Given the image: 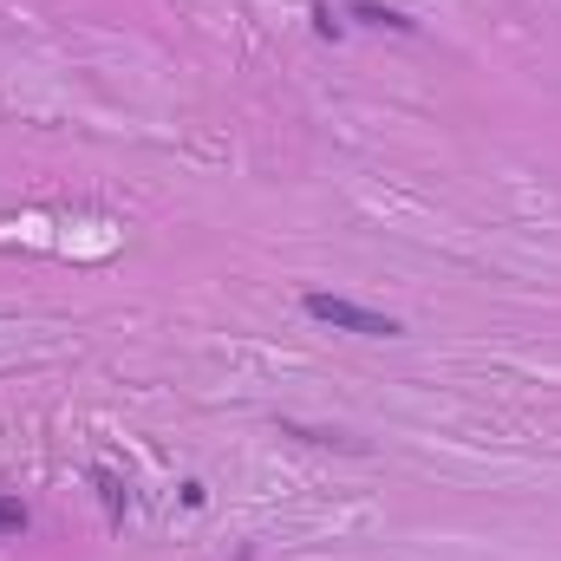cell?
Instances as JSON below:
<instances>
[{
    "label": "cell",
    "instance_id": "1",
    "mask_svg": "<svg viewBox=\"0 0 561 561\" xmlns=\"http://www.w3.org/2000/svg\"><path fill=\"white\" fill-rule=\"evenodd\" d=\"M300 313H307V320H320V327H333V333H359V340H399V333H405L392 313H379V307H359V300H346V294H327V287L300 294Z\"/></svg>",
    "mask_w": 561,
    "mask_h": 561
},
{
    "label": "cell",
    "instance_id": "2",
    "mask_svg": "<svg viewBox=\"0 0 561 561\" xmlns=\"http://www.w3.org/2000/svg\"><path fill=\"white\" fill-rule=\"evenodd\" d=\"M353 20H366V26H392V33H419V20H405L399 7H379V0H353Z\"/></svg>",
    "mask_w": 561,
    "mask_h": 561
},
{
    "label": "cell",
    "instance_id": "3",
    "mask_svg": "<svg viewBox=\"0 0 561 561\" xmlns=\"http://www.w3.org/2000/svg\"><path fill=\"white\" fill-rule=\"evenodd\" d=\"M92 483H99V496H105V516H112V523H125V483H118L105 463L92 470Z\"/></svg>",
    "mask_w": 561,
    "mask_h": 561
},
{
    "label": "cell",
    "instance_id": "4",
    "mask_svg": "<svg viewBox=\"0 0 561 561\" xmlns=\"http://www.w3.org/2000/svg\"><path fill=\"white\" fill-rule=\"evenodd\" d=\"M26 529V503L20 496H0V536H20Z\"/></svg>",
    "mask_w": 561,
    "mask_h": 561
},
{
    "label": "cell",
    "instance_id": "5",
    "mask_svg": "<svg viewBox=\"0 0 561 561\" xmlns=\"http://www.w3.org/2000/svg\"><path fill=\"white\" fill-rule=\"evenodd\" d=\"M313 33H320V39H340V33H346V20H340L333 7H313Z\"/></svg>",
    "mask_w": 561,
    "mask_h": 561
}]
</instances>
